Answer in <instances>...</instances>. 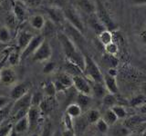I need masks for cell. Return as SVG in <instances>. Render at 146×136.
<instances>
[{
	"instance_id": "obj_1",
	"label": "cell",
	"mask_w": 146,
	"mask_h": 136,
	"mask_svg": "<svg viewBox=\"0 0 146 136\" xmlns=\"http://www.w3.org/2000/svg\"><path fill=\"white\" fill-rule=\"evenodd\" d=\"M58 38L65 54L66 60L73 63L83 71L85 65V54L80 52L78 45L64 32L58 33Z\"/></svg>"
},
{
	"instance_id": "obj_2",
	"label": "cell",
	"mask_w": 146,
	"mask_h": 136,
	"mask_svg": "<svg viewBox=\"0 0 146 136\" xmlns=\"http://www.w3.org/2000/svg\"><path fill=\"white\" fill-rule=\"evenodd\" d=\"M83 75L90 83H103V77L102 71L92 57L85 54V65Z\"/></svg>"
},
{
	"instance_id": "obj_3",
	"label": "cell",
	"mask_w": 146,
	"mask_h": 136,
	"mask_svg": "<svg viewBox=\"0 0 146 136\" xmlns=\"http://www.w3.org/2000/svg\"><path fill=\"white\" fill-rule=\"evenodd\" d=\"M97 4V11H96L95 16L97 17L98 21L102 25L105 29L113 31L116 28V26L114 24L113 20L111 19L109 12L107 11L106 7L103 6V4L100 0H95Z\"/></svg>"
},
{
	"instance_id": "obj_4",
	"label": "cell",
	"mask_w": 146,
	"mask_h": 136,
	"mask_svg": "<svg viewBox=\"0 0 146 136\" xmlns=\"http://www.w3.org/2000/svg\"><path fill=\"white\" fill-rule=\"evenodd\" d=\"M52 56V48L49 42L45 39L42 44L39 45V47L36 49V51L31 56L33 62H47Z\"/></svg>"
},
{
	"instance_id": "obj_5",
	"label": "cell",
	"mask_w": 146,
	"mask_h": 136,
	"mask_svg": "<svg viewBox=\"0 0 146 136\" xmlns=\"http://www.w3.org/2000/svg\"><path fill=\"white\" fill-rule=\"evenodd\" d=\"M64 15H65L66 20L68 24H70L72 26H74L81 34H84V31H85L84 23L82 21L80 14L78 13L74 8H72V7L65 8L64 9Z\"/></svg>"
},
{
	"instance_id": "obj_6",
	"label": "cell",
	"mask_w": 146,
	"mask_h": 136,
	"mask_svg": "<svg viewBox=\"0 0 146 136\" xmlns=\"http://www.w3.org/2000/svg\"><path fill=\"white\" fill-rule=\"evenodd\" d=\"M73 77V86L80 94H83L92 96V87L91 83L84 75H75Z\"/></svg>"
},
{
	"instance_id": "obj_7",
	"label": "cell",
	"mask_w": 146,
	"mask_h": 136,
	"mask_svg": "<svg viewBox=\"0 0 146 136\" xmlns=\"http://www.w3.org/2000/svg\"><path fill=\"white\" fill-rule=\"evenodd\" d=\"M45 36L43 35H35L34 38L31 40V42L27 44V46L21 52V59L25 60V59L31 57L33 54L36 51V49L39 47V45L42 44V42L45 40Z\"/></svg>"
},
{
	"instance_id": "obj_8",
	"label": "cell",
	"mask_w": 146,
	"mask_h": 136,
	"mask_svg": "<svg viewBox=\"0 0 146 136\" xmlns=\"http://www.w3.org/2000/svg\"><path fill=\"white\" fill-rule=\"evenodd\" d=\"M31 97H32V94L29 93L25 96L21 97L20 99L16 100L15 103L11 105L10 115L9 116L15 115L16 113L23 110H29L31 106Z\"/></svg>"
},
{
	"instance_id": "obj_9",
	"label": "cell",
	"mask_w": 146,
	"mask_h": 136,
	"mask_svg": "<svg viewBox=\"0 0 146 136\" xmlns=\"http://www.w3.org/2000/svg\"><path fill=\"white\" fill-rule=\"evenodd\" d=\"M30 88L31 84L29 82H23V83L14 84L10 91V94H9V97L14 101H16V100L20 99L21 97L25 96L26 94H29Z\"/></svg>"
},
{
	"instance_id": "obj_10",
	"label": "cell",
	"mask_w": 146,
	"mask_h": 136,
	"mask_svg": "<svg viewBox=\"0 0 146 136\" xmlns=\"http://www.w3.org/2000/svg\"><path fill=\"white\" fill-rule=\"evenodd\" d=\"M55 87H56L57 92H64L70 89L71 86H73V77L67 74V73H62L58 75V76L54 81Z\"/></svg>"
},
{
	"instance_id": "obj_11",
	"label": "cell",
	"mask_w": 146,
	"mask_h": 136,
	"mask_svg": "<svg viewBox=\"0 0 146 136\" xmlns=\"http://www.w3.org/2000/svg\"><path fill=\"white\" fill-rule=\"evenodd\" d=\"M123 124L126 127H128L131 131L132 130L135 131H139L141 133V126L146 127V118L141 116V115H132L129 118H126L123 122Z\"/></svg>"
},
{
	"instance_id": "obj_12",
	"label": "cell",
	"mask_w": 146,
	"mask_h": 136,
	"mask_svg": "<svg viewBox=\"0 0 146 136\" xmlns=\"http://www.w3.org/2000/svg\"><path fill=\"white\" fill-rule=\"evenodd\" d=\"M17 74L11 67H3L0 71V83L6 86L14 85L17 83Z\"/></svg>"
},
{
	"instance_id": "obj_13",
	"label": "cell",
	"mask_w": 146,
	"mask_h": 136,
	"mask_svg": "<svg viewBox=\"0 0 146 136\" xmlns=\"http://www.w3.org/2000/svg\"><path fill=\"white\" fill-rule=\"evenodd\" d=\"M47 13L50 21H52L55 25L63 26L67 22L65 15H64V10L62 8L49 6L48 7H47Z\"/></svg>"
},
{
	"instance_id": "obj_14",
	"label": "cell",
	"mask_w": 146,
	"mask_h": 136,
	"mask_svg": "<svg viewBox=\"0 0 146 136\" xmlns=\"http://www.w3.org/2000/svg\"><path fill=\"white\" fill-rule=\"evenodd\" d=\"M76 5L87 15H95L97 11V4L95 0H76Z\"/></svg>"
},
{
	"instance_id": "obj_15",
	"label": "cell",
	"mask_w": 146,
	"mask_h": 136,
	"mask_svg": "<svg viewBox=\"0 0 146 136\" xmlns=\"http://www.w3.org/2000/svg\"><path fill=\"white\" fill-rule=\"evenodd\" d=\"M41 114H42V112H41L39 106H30L27 114V119H29V126H30L29 129L36 128V125L39 122Z\"/></svg>"
},
{
	"instance_id": "obj_16",
	"label": "cell",
	"mask_w": 146,
	"mask_h": 136,
	"mask_svg": "<svg viewBox=\"0 0 146 136\" xmlns=\"http://www.w3.org/2000/svg\"><path fill=\"white\" fill-rule=\"evenodd\" d=\"M12 13L15 15L19 23H22L27 20V7L21 1L17 0L13 5V11Z\"/></svg>"
},
{
	"instance_id": "obj_17",
	"label": "cell",
	"mask_w": 146,
	"mask_h": 136,
	"mask_svg": "<svg viewBox=\"0 0 146 136\" xmlns=\"http://www.w3.org/2000/svg\"><path fill=\"white\" fill-rule=\"evenodd\" d=\"M34 36L35 35L27 31H20L17 38V47L19 48L22 52L27 46V44L31 42V40L34 38Z\"/></svg>"
},
{
	"instance_id": "obj_18",
	"label": "cell",
	"mask_w": 146,
	"mask_h": 136,
	"mask_svg": "<svg viewBox=\"0 0 146 136\" xmlns=\"http://www.w3.org/2000/svg\"><path fill=\"white\" fill-rule=\"evenodd\" d=\"M131 133V131L126 127L123 124H115L110 127L109 136H129Z\"/></svg>"
},
{
	"instance_id": "obj_19",
	"label": "cell",
	"mask_w": 146,
	"mask_h": 136,
	"mask_svg": "<svg viewBox=\"0 0 146 136\" xmlns=\"http://www.w3.org/2000/svg\"><path fill=\"white\" fill-rule=\"evenodd\" d=\"M103 84L105 85V87H106L108 93L113 94H116L118 93L119 86H118V84H117L116 77H113V76L110 75L108 74L104 75Z\"/></svg>"
},
{
	"instance_id": "obj_20",
	"label": "cell",
	"mask_w": 146,
	"mask_h": 136,
	"mask_svg": "<svg viewBox=\"0 0 146 136\" xmlns=\"http://www.w3.org/2000/svg\"><path fill=\"white\" fill-rule=\"evenodd\" d=\"M29 128H30V126H29V119H27V116H25L21 118V119L17 120L15 124H14V127H13L14 131L19 135H21L22 133H25Z\"/></svg>"
},
{
	"instance_id": "obj_21",
	"label": "cell",
	"mask_w": 146,
	"mask_h": 136,
	"mask_svg": "<svg viewBox=\"0 0 146 136\" xmlns=\"http://www.w3.org/2000/svg\"><path fill=\"white\" fill-rule=\"evenodd\" d=\"M46 20L43 16L41 15H34L30 16L29 18V24L30 26L33 27L36 30H39L42 31V29L44 28V26L46 25Z\"/></svg>"
},
{
	"instance_id": "obj_22",
	"label": "cell",
	"mask_w": 146,
	"mask_h": 136,
	"mask_svg": "<svg viewBox=\"0 0 146 136\" xmlns=\"http://www.w3.org/2000/svg\"><path fill=\"white\" fill-rule=\"evenodd\" d=\"M91 87H92V96L99 99H102L108 94V91L103 83H91Z\"/></svg>"
},
{
	"instance_id": "obj_23",
	"label": "cell",
	"mask_w": 146,
	"mask_h": 136,
	"mask_svg": "<svg viewBox=\"0 0 146 136\" xmlns=\"http://www.w3.org/2000/svg\"><path fill=\"white\" fill-rule=\"evenodd\" d=\"M91 98H92L91 95H87V94L78 93L77 98H76V103L81 107V109L83 111L84 110H90L89 107H90V104L91 103Z\"/></svg>"
},
{
	"instance_id": "obj_24",
	"label": "cell",
	"mask_w": 146,
	"mask_h": 136,
	"mask_svg": "<svg viewBox=\"0 0 146 136\" xmlns=\"http://www.w3.org/2000/svg\"><path fill=\"white\" fill-rule=\"evenodd\" d=\"M22 61L21 59V50L19 48H14L10 54H8V58H7V63L10 65L11 66H16L18 63Z\"/></svg>"
},
{
	"instance_id": "obj_25",
	"label": "cell",
	"mask_w": 146,
	"mask_h": 136,
	"mask_svg": "<svg viewBox=\"0 0 146 136\" xmlns=\"http://www.w3.org/2000/svg\"><path fill=\"white\" fill-rule=\"evenodd\" d=\"M82 112H83V110L81 109V107L77 103H74L68 104L66 108L65 112L68 113L70 116H71L73 119H77V118H79L82 114Z\"/></svg>"
},
{
	"instance_id": "obj_26",
	"label": "cell",
	"mask_w": 146,
	"mask_h": 136,
	"mask_svg": "<svg viewBox=\"0 0 146 136\" xmlns=\"http://www.w3.org/2000/svg\"><path fill=\"white\" fill-rule=\"evenodd\" d=\"M112 32L113 31L108 30V29H104V30H102V32H100V33L98 34L99 41L104 45V46L113 42V38L114 37H113Z\"/></svg>"
},
{
	"instance_id": "obj_27",
	"label": "cell",
	"mask_w": 146,
	"mask_h": 136,
	"mask_svg": "<svg viewBox=\"0 0 146 136\" xmlns=\"http://www.w3.org/2000/svg\"><path fill=\"white\" fill-rule=\"evenodd\" d=\"M102 62L108 67V69H110V68H117L119 65V58L117 57V56H111V54L106 53L102 56Z\"/></svg>"
},
{
	"instance_id": "obj_28",
	"label": "cell",
	"mask_w": 146,
	"mask_h": 136,
	"mask_svg": "<svg viewBox=\"0 0 146 136\" xmlns=\"http://www.w3.org/2000/svg\"><path fill=\"white\" fill-rule=\"evenodd\" d=\"M13 127L14 122L8 117L2 124H0V136H9L13 130Z\"/></svg>"
},
{
	"instance_id": "obj_29",
	"label": "cell",
	"mask_w": 146,
	"mask_h": 136,
	"mask_svg": "<svg viewBox=\"0 0 146 136\" xmlns=\"http://www.w3.org/2000/svg\"><path fill=\"white\" fill-rule=\"evenodd\" d=\"M54 97H46L42 101V103H40L39 108L42 113H48L51 112L54 109Z\"/></svg>"
},
{
	"instance_id": "obj_30",
	"label": "cell",
	"mask_w": 146,
	"mask_h": 136,
	"mask_svg": "<svg viewBox=\"0 0 146 136\" xmlns=\"http://www.w3.org/2000/svg\"><path fill=\"white\" fill-rule=\"evenodd\" d=\"M65 70H66L67 74L70 75L71 76L84 75H83V71H82L79 66L74 65L73 63L67 61V60H66V63H65Z\"/></svg>"
},
{
	"instance_id": "obj_31",
	"label": "cell",
	"mask_w": 146,
	"mask_h": 136,
	"mask_svg": "<svg viewBox=\"0 0 146 136\" xmlns=\"http://www.w3.org/2000/svg\"><path fill=\"white\" fill-rule=\"evenodd\" d=\"M100 118H102V115H100V111L97 109H90L86 113V119L90 124H95Z\"/></svg>"
},
{
	"instance_id": "obj_32",
	"label": "cell",
	"mask_w": 146,
	"mask_h": 136,
	"mask_svg": "<svg viewBox=\"0 0 146 136\" xmlns=\"http://www.w3.org/2000/svg\"><path fill=\"white\" fill-rule=\"evenodd\" d=\"M102 117L103 118V120L106 122L110 126H112L113 124H117L118 121H119L117 115L115 114V112H114L111 108L107 109V110L105 111L103 116H102Z\"/></svg>"
},
{
	"instance_id": "obj_33",
	"label": "cell",
	"mask_w": 146,
	"mask_h": 136,
	"mask_svg": "<svg viewBox=\"0 0 146 136\" xmlns=\"http://www.w3.org/2000/svg\"><path fill=\"white\" fill-rule=\"evenodd\" d=\"M11 30L8 27L6 26L0 27V43L7 44L11 41Z\"/></svg>"
},
{
	"instance_id": "obj_34",
	"label": "cell",
	"mask_w": 146,
	"mask_h": 136,
	"mask_svg": "<svg viewBox=\"0 0 146 136\" xmlns=\"http://www.w3.org/2000/svg\"><path fill=\"white\" fill-rule=\"evenodd\" d=\"M145 103H146V96L144 94H136L134 96H132L129 101L130 105L134 108H140Z\"/></svg>"
},
{
	"instance_id": "obj_35",
	"label": "cell",
	"mask_w": 146,
	"mask_h": 136,
	"mask_svg": "<svg viewBox=\"0 0 146 136\" xmlns=\"http://www.w3.org/2000/svg\"><path fill=\"white\" fill-rule=\"evenodd\" d=\"M62 122L64 126V130H68V131H75V122L74 119L68 114V113H64L62 117Z\"/></svg>"
},
{
	"instance_id": "obj_36",
	"label": "cell",
	"mask_w": 146,
	"mask_h": 136,
	"mask_svg": "<svg viewBox=\"0 0 146 136\" xmlns=\"http://www.w3.org/2000/svg\"><path fill=\"white\" fill-rule=\"evenodd\" d=\"M102 103H103L104 105L109 109V108H112L114 105L118 104V100L115 96V94L108 93L102 98Z\"/></svg>"
},
{
	"instance_id": "obj_37",
	"label": "cell",
	"mask_w": 146,
	"mask_h": 136,
	"mask_svg": "<svg viewBox=\"0 0 146 136\" xmlns=\"http://www.w3.org/2000/svg\"><path fill=\"white\" fill-rule=\"evenodd\" d=\"M57 90L55 87L54 82H49V83L45 84L43 87V94L46 97H55L57 94Z\"/></svg>"
},
{
	"instance_id": "obj_38",
	"label": "cell",
	"mask_w": 146,
	"mask_h": 136,
	"mask_svg": "<svg viewBox=\"0 0 146 136\" xmlns=\"http://www.w3.org/2000/svg\"><path fill=\"white\" fill-rule=\"evenodd\" d=\"M111 110L115 112V114L117 115L119 120H124L127 117V110L124 106L121 105V104H116L112 108H111Z\"/></svg>"
},
{
	"instance_id": "obj_39",
	"label": "cell",
	"mask_w": 146,
	"mask_h": 136,
	"mask_svg": "<svg viewBox=\"0 0 146 136\" xmlns=\"http://www.w3.org/2000/svg\"><path fill=\"white\" fill-rule=\"evenodd\" d=\"M95 126H96V128H97V130L100 131V133H102V134H108L110 127H111L106 122L103 120L102 117L100 118V119L97 122H96Z\"/></svg>"
},
{
	"instance_id": "obj_40",
	"label": "cell",
	"mask_w": 146,
	"mask_h": 136,
	"mask_svg": "<svg viewBox=\"0 0 146 136\" xmlns=\"http://www.w3.org/2000/svg\"><path fill=\"white\" fill-rule=\"evenodd\" d=\"M45 98L44 94L41 92H36L34 94H32L31 97V106H39L40 103H42V101Z\"/></svg>"
},
{
	"instance_id": "obj_41",
	"label": "cell",
	"mask_w": 146,
	"mask_h": 136,
	"mask_svg": "<svg viewBox=\"0 0 146 136\" xmlns=\"http://www.w3.org/2000/svg\"><path fill=\"white\" fill-rule=\"evenodd\" d=\"M104 51L106 54H111V56H117V54H119V51H120V49H119V45L113 41L112 43L105 45Z\"/></svg>"
},
{
	"instance_id": "obj_42",
	"label": "cell",
	"mask_w": 146,
	"mask_h": 136,
	"mask_svg": "<svg viewBox=\"0 0 146 136\" xmlns=\"http://www.w3.org/2000/svg\"><path fill=\"white\" fill-rule=\"evenodd\" d=\"M18 22V20L17 19V17L15 16L13 13H11L10 15H8L6 18V26L8 27L10 30H13L16 28L17 26V24Z\"/></svg>"
},
{
	"instance_id": "obj_43",
	"label": "cell",
	"mask_w": 146,
	"mask_h": 136,
	"mask_svg": "<svg viewBox=\"0 0 146 136\" xmlns=\"http://www.w3.org/2000/svg\"><path fill=\"white\" fill-rule=\"evenodd\" d=\"M56 25L54 24L52 21H46V25L44 26V28L42 29V31L44 32L43 35L45 36L46 35H52L54 32H56Z\"/></svg>"
},
{
	"instance_id": "obj_44",
	"label": "cell",
	"mask_w": 146,
	"mask_h": 136,
	"mask_svg": "<svg viewBox=\"0 0 146 136\" xmlns=\"http://www.w3.org/2000/svg\"><path fill=\"white\" fill-rule=\"evenodd\" d=\"M56 69V63L54 62H47L43 68V73L46 75L52 74Z\"/></svg>"
},
{
	"instance_id": "obj_45",
	"label": "cell",
	"mask_w": 146,
	"mask_h": 136,
	"mask_svg": "<svg viewBox=\"0 0 146 136\" xmlns=\"http://www.w3.org/2000/svg\"><path fill=\"white\" fill-rule=\"evenodd\" d=\"M10 110H11V105H8L7 107L0 110V124H2L5 120L9 117V115H10Z\"/></svg>"
},
{
	"instance_id": "obj_46",
	"label": "cell",
	"mask_w": 146,
	"mask_h": 136,
	"mask_svg": "<svg viewBox=\"0 0 146 136\" xmlns=\"http://www.w3.org/2000/svg\"><path fill=\"white\" fill-rule=\"evenodd\" d=\"M27 7H38L41 5L42 0H19Z\"/></svg>"
},
{
	"instance_id": "obj_47",
	"label": "cell",
	"mask_w": 146,
	"mask_h": 136,
	"mask_svg": "<svg viewBox=\"0 0 146 136\" xmlns=\"http://www.w3.org/2000/svg\"><path fill=\"white\" fill-rule=\"evenodd\" d=\"M14 49V47H7L6 49V52H5V54L3 56L1 61H0V71L2 70V68L5 67V65H6V63L7 62V58H8V54H10V52L12 51V50Z\"/></svg>"
},
{
	"instance_id": "obj_48",
	"label": "cell",
	"mask_w": 146,
	"mask_h": 136,
	"mask_svg": "<svg viewBox=\"0 0 146 136\" xmlns=\"http://www.w3.org/2000/svg\"><path fill=\"white\" fill-rule=\"evenodd\" d=\"M9 103H10V100L6 96H2V95H0V110H2V109L7 107Z\"/></svg>"
},
{
	"instance_id": "obj_49",
	"label": "cell",
	"mask_w": 146,
	"mask_h": 136,
	"mask_svg": "<svg viewBox=\"0 0 146 136\" xmlns=\"http://www.w3.org/2000/svg\"><path fill=\"white\" fill-rule=\"evenodd\" d=\"M49 4L50 7L62 8L64 4H65V0H49Z\"/></svg>"
},
{
	"instance_id": "obj_50",
	"label": "cell",
	"mask_w": 146,
	"mask_h": 136,
	"mask_svg": "<svg viewBox=\"0 0 146 136\" xmlns=\"http://www.w3.org/2000/svg\"><path fill=\"white\" fill-rule=\"evenodd\" d=\"M139 39H140L141 44L146 45V26L143 27V28L140 31V33H139Z\"/></svg>"
},
{
	"instance_id": "obj_51",
	"label": "cell",
	"mask_w": 146,
	"mask_h": 136,
	"mask_svg": "<svg viewBox=\"0 0 146 136\" xmlns=\"http://www.w3.org/2000/svg\"><path fill=\"white\" fill-rule=\"evenodd\" d=\"M118 73L119 72H118L117 68H110V69H108V71H107V74L113 76V77H116L118 75Z\"/></svg>"
},
{
	"instance_id": "obj_52",
	"label": "cell",
	"mask_w": 146,
	"mask_h": 136,
	"mask_svg": "<svg viewBox=\"0 0 146 136\" xmlns=\"http://www.w3.org/2000/svg\"><path fill=\"white\" fill-rule=\"evenodd\" d=\"M131 2L135 6H146V0H131Z\"/></svg>"
},
{
	"instance_id": "obj_53",
	"label": "cell",
	"mask_w": 146,
	"mask_h": 136,
	"mask_svg": "<svg viewBox=\"0 0 146 136\" xmlns=\"http://www.w3.org/2000/svg\"><path fill=\"white\" fill-rule=\"evenodd\" d=\"M62 136H76L75 131H68V130H64L62 133Z\"/></svg>"
},
{
	"instance_id": "obj_54",
	"label": "cell",
	"mask_w": 146,
	"mask_h": 136,
	"mask_svg": "<svg viewBox=\"0 0 146 136\" xmlns=\"http://www.w3.org/2000/svg\"><path fill=\"white\" fill-rule=\"evenodd\" d=\"M139 109H140L141 113H143V114H146V103L144 104H143V105H141Z\"/></svg>"
},
{
	"instance_id": "obj_55",
	"label": "cell",
	"mask_w": 146,
	"mask_h": 136,
	"mask_svg": "<svg viewBox=\"0 0 146 136\" xmlns=\"http://www.w3.org/2000/svg\"><path fill=\"white\" fill-rule=\"evenodd\" d=\"M7 47H8L7 44H5L0 43V52H4Z\"/></svg>"
},
{
	"instance_id": "obj_56",
	"label": "cell",
	"mask_w": 146,
	"mask_h": 136,
	"mask_svg": "<svg viewBox=\"0 0 146 136\" xmlns=\"http://www.w3.org/2000/svg\"><path fill=\"white\" fill-rule=\"evenodd\" d=\"M129 136H143V133H139V131H134V133H132L131 131V133Z\"/></svg>"
},
{
	"instance_id": "obj_57",
	"label": "cell",
	"mask_w": 146,
	"mask_h": 136,
	"mask_svg": "<svg viewBox=\"0 0 146 136\" xmlns=\"http://www.w3.org/2000/svg\"><path fill=\"white\" fill-rule=\"evenodd\" d=\"M9 136H20L18 133H17L15 131H14V129L12 130V131L10 133V134H9Z\"/></svg>"
},
{
	"instance_id": "obj_58",
	"label": "cell",
	"mask_w": 146,
	"mask_h": 136,
	"mask_svg": "<svg viewBox=\"0 0 146 136\" xmlns=\"http://www.w3.org/2000/svg\"><path fill=\"white\" fill-rule=\"evenodd\" d=\"M141 133H143V136H146V127H145V129L141 131Z\"/></svg>"
},
{
	"instance_id": "obj_59",
	"label": "cell",
	"mask_w": 146,
	"mask_h": 136,
	"mask_svg": "<svg viewBox=\"0 0 146 136\" xmlns=\"http://www.w3.org/2000/svg\"><path fill=\"white\" fill-rule=\"evenodd\" d=\"M29 136H40V135L38 134V133H33V134H31V135H29Z\"/></svg>"
},
{
	"instance_id": "obj_60",
	"label": "cell",
	"mask_w": 146,
	"mask_h": 136,
	"mask_svg": "<svg viewBox=\"0 0 146 136\" xmlns=\"http://www.w3.org/2000/svg\"><path fill=\"white\" fill-rule=\"evenodd\" d=\"M4 1V0H0V5H1L2 4V2Z\"/></svg>"
},
{
	"instance_id": "obj_61",
	"label": "cell",
	"mask_w": 146,
	"mask_h": 136,
	"mask_svg": "<svg viewBox=\"0 0 146 136\" xmlns=\"http://www.w3.org/2000/svg\"><path fill=\"white\" fill-rule=\"evenodd\" d=\"M5 52H6V51H5ZM2 57H3V56H2ZM1 59H2V58H1ZM1 59H0V61H1Z\"/></svg>"
}]
</instances>
